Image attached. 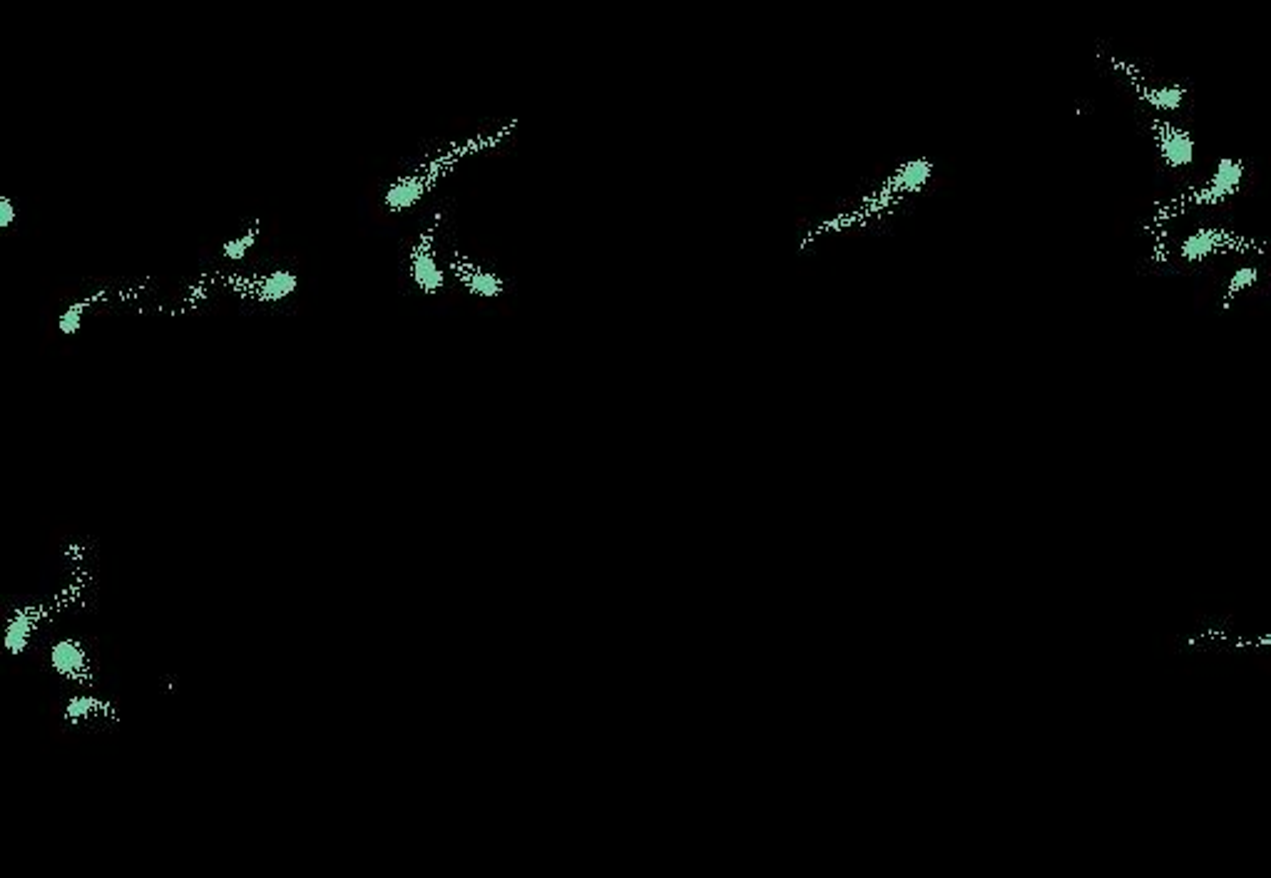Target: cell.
<instances>
[{"mask_svg": "<svg viewBox=\"0 0 1271 878\" xmlns=\"http://www.w3.org/2000/svg\"><path fill=\"white\" fill-rule=\"evenodd\" d=\"M1222 232L1214 227H1197L1194 232H1189L1187 237L1179 239L1177 244V257L1187 264H1199V262H1207V259L1214 257V252L1219 249L1222 244Z\"/></svg>", "mask_w": 1271, "mask_h": 878, "instance_id": "11", "label": "cell"}, {"mask_svg": "<svg viewBox=\"0 0 1271 878\" xmlns=\"http://www.w3.org/2000/svg\"><path fill=\"white\" fill-rule=\"evenodd\" d=\"M18 219V209H15V202L10 197H0V229H10Z\"/></svg>", "mask_w": 1271, "mask_h": 878, "instance_id": "15", "label": "cell"}, {"mask_svg": "<svg viewBox=\"0 0 1271 878\" xmlns=\"http://www.w3.org/2000/svg\"><path fill=\"white\" fill-rule=\"evenodd\" d=\"M296 289H299V274L292 269H272L269 274H262L249 284L252 299L262 301V304H279V301L289 299Z\"/></svg>", "mask_w": 1271, "mask_h": 878, "instance_id": "9", "label": "cell"}, {"mask_svg": "<svg viewBox=\"0 0 1271 878\" xmlns=\"http://www.w3.org/2000/svg\"><path fill=\"white\" fill-rule=\"evenodd\" d=\"M1140 98L1147 107H1152V110L1160 112V115H1174V112H1179L1184 105H1187L1189 88L1184 83H1174V80H1167V83H1155V85L1145 83L1140 90Z\"/></svg>", "mask_w": 1271, "mask_h": 878, "instance_id": "10", "label": "cell"}, {"mask_svg": "<svg viewBox=\"0 0 1271 878\" xmlns=\"http://www.w3.org/2000/svg\"><path fill=\"white\" fill-rule=\"evenodd\" d=\"M60 717L73 727H83V724H95L102 719H115V707L102 697H95V694L78 692L65 699Z\"/></svg>", "mask_w": 1271, "mask_h": 878, "instance_id": "8", "label": "cell"}, {"mask_svg": "<svg viewBox=\"0 0 1271 878\" xmlns=\"http://www.w3.org/2000/svg\"><path fill=\"white\" fill-rule=\"evenodd\" d=\"M1244 182H1247V162L1234 160V157H1222V160L1214 165V172L1207 180V185L1202 187L1199 202L1204 204L1229 202V199L1239 195Z\"/></svg>", "mask_w": 1271, "mask_h": 878, "instance_id": "6", "label": "cell"}, {"mask_svg": "<svg viewBox=\"0 0 1271 878\" xmlns=\"http://www.w3.org/2000/svg\"><path fill=\"white\" fill-rule=\"evenodd\" d=\"M448 267H451V272L456 274L458 282H461L473 296H481V299H495V296L505 292V282L498 277V274L478 267L476 262L461 257V254H453V257L448 259Z\"/></svg>", "mask_w": 1271, "mask_h": 878, "instance_id": "7", "label": "cell"}, {"mask_svg": "<svg viewBox=\"0 0 1271 878\" xmlns=\"http://www.w3.org/2000/svg\"><path fill=\"white\" fill-rule=\"evenodd\" d=\"M102 296H107L105 289H102L100 294L85 296V299H78V301H70V304L65 306V309L60 311V316H58V331H60V334L68 336V339H70V336L78 334L80 326H83L85 314L90 311V306H93L98 299H102Z\"/></svg>", "mask_w": 1271, "mask_h": 878, "instance_id": "13", "label": "cell"}, {"mask_svg": "<svg viewBox=\"0 0 1271 878\" xmlns=\"http://www.w3.org/2000/svg\"><path fill=\"white\" fill-rule=\"evenodd\" d=\"M259 234H262V224H259V219H254V222H249V227L244 229L242 234L222 242L219 254H222V259H227V262H242V259H247V254L252 252L254 244L259 242Z\"/></svg>", "mask_w": 1271, "mask_h": 878, "instance_id": "14", "label": "cell"}, {"mask_svg": "<svg viewBox=\"0 0 1271 878\" xmlns=\"http://www.w3.org/2000/svg\"><path fill=\"white\" fill-rule=\"evenodd\" d=\"M40 610L35 605H20L5 615L3 627H0V647L5 655L23 657L30 650L35 640V632L40 627Z\"/></svg>", "mask_w": 1271, "mask_h": 878, "instance_id": "5", "label": "cell"}, {"mask_svg": "<svg viewBox=\"0 0 1271 878\" xmlns=\"http://www.w3.org/2000/svg\"><path fill=\"white\" fill-rule=\"evenodd\" d=\"M498 142H500V137H488V140L471 142V145L451 147V152H448V155H443L441 160H431L428 165H423L421 167V175H418V172H413V175L401 177L398 182H393V185L389 187V190H386V195H384V207L389 209V212H403V209H408L411 204H416L418 199L426 195V192L433 187V182H436L441 175H446V172L451 170V167L456 165V162L461 160L463 155H468V152L481 150V147H493V145H498Z\"/></svg>", "mask_w": 1271, "mask_h": 878, "instance_id": "1", "label": "cell"}, {"mask_svg": "<svg viewBox=\"0 0 1271 878\" xmlns=\"http://www.w3.org/2000/svg\"><path fill=\"white\" fill-rule=\"evenodd\" d=\"M1155 147L1162 165L1174 172L1192 167L1194 155H1197L1192 132H1187L1179 125H1172L1167 120H1160L1155 125Z\"/></svg>", "mask_w": 1271, "mask_h": 878, "instance_id": "4", "label": "cell"}, {"mask_svg": "<svg viewBox=\"0 0 1271 878\" xmlns=\"http://www.w3.org/2000/svg\"><path fill=\"white\" fill-rule=\"evenodd\" d=\"M441 217L443 214L438 212L436 222H433L431 227L418 237V242L413 244L411 254H408V274H411L413 284H416V287L428 296L441 294L443 287H446V277H443L441 267H438L436 262V254H433V237H436Z\"/></svg>", "mask_w": 1271, "mask_h": 878, "instance_id": "2", "label": "cell"}, {"mask_svg": "<svg viewBox=\"0 0 1271 878\" xmlns=\"http://www.w3.org/2000/svg\"><path fill=\"white\" fill-rule=\"evenodd\" d=\"M48 667L58 680L80 684L90 677V652L80 637H58L48 647Z\"/></svg>", "mask_w": 1271, "mask_h": 878, "instance_id": "3", "label": "cell"}, {"mask_svg": "<svg viewBox=\"0 0 1271 878\" xmlns=\"http://www.w3.org/2000/svg\"><path fill=\"white\" fill-rule=\"evenodd\" d=\"M1259 277H1262V272H1259L1257 264H1242V267L1234 269V272L1229 274L1227 284H1224L1222 309H1229V306L1234 304V299L1252 292V289L1259 284Z\"/></svg>", "mask_w": 1271, "mask_h": 878, "instance_id": "12", "label": "cell"}]
</instances>
